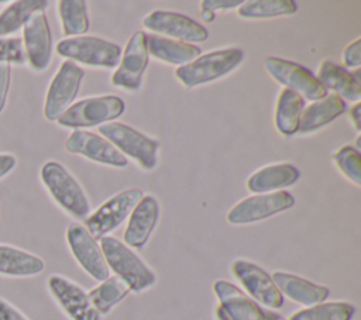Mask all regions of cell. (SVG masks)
<instances>
[{
  "instance_id": "6da1fadb",
  "label": "cell",
  "mask_w": 361,
  "mask_h": 320,
  "mask_svg": "<svg viewBox=\"0 0 361 320\" xmlns=\"http://www.w3.org/2000/svg\"><path fill=\"white\" fill-rule=\"evenodd\" d=\"M99 245L109 269L124 281L131 292L141 293L155 285L154 271L123 241L104 235L99 240Z\"/></svg>"
},
{
  "instance_id": "7a4b0ae2",
  "label": "cell",
  "mask_w": 361,
  "mask_h": 320,
  "mask_svg": "<svg viewBox=\"0 0 361 320\" xmlns=\"http://www.w3.org/2000/svg\"><path fill=\"white\" fill-rule=\"evenodd\" d=\"M39 178L54 202L75 219L85 220L90 213V203L79 182L59 162L47 161L39 169Z\"/></svg>"
},
{
  "instance_id": "3957f363",
  "label": "cell",
  "mask_w": 361,
  "mask_h": 320,
  "mask_svg": "<svg viewBox=\"0 0 361 320\" xmlns=\"http://www.w3.org/2000/svg\"><path fill=\"white\" fill-rule=\"evenodd\" d=\"M244 54L237 48L210 51L195 61L176 68V79L188 89L214 82L233 72L241 62Z\"/></svg>"
},
{
  "instance_id": "277c9868",
  "label": "cell",
  "mask_w": 361,
  "mask_h": 320,
  "mask_svg": "<svg viewBox=\"0 0 361 320\" xmlns=\"http://www.w3.org/2000/svg\"><path fill=\"white\" fill-rule=\"evenodd\" d=\"M99 131L124 156L133 158L144 171H152L158 162L159 142L141 131L117 121L99 125Z\"/></svg>"
},
{
  "instance_id": "5b68a950",
  "label": "cell",
  "mask_w": 361,
  "mask_h": 320,
  "mask_svg": "<svg viewBox=\"0 0 361 320\" xmlns=\"http://www.w3.org/2000/svg\"><path fill=\"white\" fill-rule=\"evenodd\" d=\"M56 54L73 63L111 69L120 62L121 48L103 38L80 35L61 39L56 44Z\"/></svg>"
},
{
  "instance_id": "8992f818",
  "label": "cell",
  "mask_w": 361,
  "mask_h": 320,
  "mask_svg": "<svg viewBox=\"0 0 361 320\" xmlns=\"http://www.w3.org/2000/svg\"><path fill=\"white\" fill-rule=\"evenodd\" d=\"M124 109V101L114 94L87 97L71 104L56 123L63 128L82 130L110 123L120 117Z\"/></svg>"
},
{
  "instance_id": "52a82bcc",
  "label": "cell",
  "mask_w": 361,
  "mask_h": 320,
  "mask_svg": "<svg viewBox=\"0 0 361 320\" xmlns=\"http://www.w3.org/2000/svg\"><path fill=\"white\" fill-rule=\"evenodd\" d=\"M213 292L217 296L214 310L216 320H279L278 313L262 307L234 283L219 279L213 283Z\"/></svg>"
},
{
  "instance_id": "ba28073f",
  "label": "cell",
  "mask_w": 361,
  "mask_h": 320,
  "mask_svg": "<svg viewBox=\"0 0 361 320\" xmlns=\"http://www.w3.org/2000/svg\"><path fill=\"white\" fill-rule=\"evenodd\" d=\"M83 76L85 70L79 65L71 61H63L61 63L45 93L44 117L48 121H56L65 110L73 104Z\"/></svg>"
},
{
  "instance_id": "9c48e42d",
  "label": "cell",
  "mask_w": 361,
  "mask_h": 320,
  "mask_svg": "<svg viewBox=\"0 0 361 320\" xmlns=\"http://www.w3.org/2000/svg\"><path fill=\"white\" fill-rule=\"evenodd\" d=\"M141 189H127L106 200L85 219V227L94 240H100L116 230L134 210L141 197Z\"/></svg>"
},
{
  "instance_id": "30bf717a",
  "label": "cell",
  "mask_w": 361,
  "mask_h": 320,
  "mask_svg": "<svg viewBox=\"0 0 361 320\" xmlns=\"http://www.w3.org/2000/svg\"><path fill=\"white\" fill-rule=\"evenodd\" d=\"M265 70L281 85L296 92L302 99L312 101L322 100L327 96V90L316 79V76L305 66L281 58H267L264 61Z\"/></svg>"
},
{
  "instance_id": "8fae6325",
  "label": "cell",
  "mask_w": 361,
  "mask_h": 320,
  "mask_svg": "<svg viewBox=\"0 0 361 320\" xmlns=\"http://www.w3.org/2000/svg\"><path fill=\"white\" fill-rule=\"evenodd\" d=\"M293 204V196L285 190L254 195L234 204L227 213V221L234 226L257 223L285 211Z\"/></svg>"
},
{
  "instance_id": "7c38bea8",
  "label": "cell",
  "mask_w": 361,
  "mask_h": 320,
  "mask_svg": "<svg viewBox=\"0 0 361 320\" xmlns=\"http://www.w3.org/2000/svg\"><path fill=\"white\" fill-rule=\"evenodd\" d=\"M231 272L250 297L267 309H279L283 304V295L276 288L272 276L251 261L235 259L231 264Z\"/></svg>"
},
{
  "instance_id": "4fadbf2b",
  "label": "cell",
  "mask_w": 361,
  "mask_h": 320,
  "mask_svg": "<svg viewBox=\"0 0 361 320\" xmlns=\"http://www.w3.org/2000/svg\"><path fill=\"white\" fill-rule=\"evenodd\" d=\"M66 242L73 258L89 276L99 282L110 276V269L97 240L90 235L83 224L72 223L68 226Z\"/></svg>"
},
{
  "instance_id": "5bb4252c",
  "label": "cell",
  "mask_w": 361,
  "mask_h": 320,
  "mask_svg": "<svg viewBox=\"0 0 361 320\" xmlns=\"http://www.w3.org/2000/svg\"><path fill=\"white\" fill-rule=\"evenodd\" d=\"M21 31L25 65L37 73L45 72L52 61V32L45 11L34 14Z\"/></svg>"
},
{
  "instance_id": "9a60e30c",
  "label": "cell",
  "mask_w": 361,
  "mask_h": 320,
  "mask_svg": "<svg viewBox=\"0 0 361 320\" xmlns=\"http://www.w3.org/2000/svg\"><path fill=\"white\" fill-rule=\"evenodd\" d=\"M147 34L144 31L134 32L123 52L118 68L111 76V83L128 92H137L142 83V75L148 65Z\"/></svg>"
},
{
  "instance_id": "2e32d148",
  "label": "cell",
  "mask_w": 361,
  "mask_h": 320,
  "mask_svg": "<svg viewBox=\"0 0 361 320\" xmlns=\"http://www.w3.org/2000/svg\"><path fill=\"white\" fill-rule=\"evenodd\" d=\"M47 286L55 302L71 320H100V314L93 307L87 292L73 281L55 273L48 278Z\"/></svg>"
},
{
  "instance_id": "e0dca14e",
  "label": "cell",
  "mask_w": 361,
  "mask_h": 320,
  "mask_svg": "<svg viewBox=\"0 0 361 320\" xmlns=\"http://www.w3.org/2000/svg\"><path fill=\"white\" fill-rule=\"evenodd\" d=\"M142 27L154 32L192 44L207 39V30L188 16L173 11H152L142 20Z\"/></svg>"
},
{
  "instance_id": "ac0fdd59",
  "label": "cell",
  "mask_w": 361,
  "mask_h": 320,
  "mask_svg": "<svg viewBox=\"0 0 361 320\" xmlns=\"http://www.w3.org/2000/svg\"><path fill=\"white\" fill-rule=\"evenodd\" d=\"M65 149L71 154H78L89 161L109 165L113 168H126L127 158L117 151L106 138L94 133L73 130L65 141Z\"/></svg>"
},
{
  "instance_id": "d6986e66",
  "label": "cell",
  "mask_w": 361,
  "mask_h": 320,
  "mask_svg": "<svg viewBox=\"0 0 361 320\" xmlns=\"http://www.w3.org/2000/svg\"><path fill=\"white\" fill-rule=\"evenodd\" d=\"M128 217L124 230V244L131 250H140L147 244L158 223L159 204L157 199L151 195L142 196Z\"/></svg>"
},
{
  "instance_id": "ffe728a7",
  "label": "cell",
  "mask_w": 361,
  "mask_h": 320,
  "mask_svg": "<svg viewBox=\"0 0 361 320\" xmlns=\"http://www.w3.org/2000/svg\"><path fill=\"white\" fill-rule=\"evenodd\" d=\"M360 75V69L350 72L331 61H323L317 69L316 79L326 90L336 92L341 99L345 97L351 101H358L361 97Z\"/></svg>"
},
{
  "instance_id": "44dd1931",
  "label": "cell",
  "mask_w": 361,
  "mask_h": 320,
  "mask_svg": "<svg viewBox=\"0 0 361 320\" xmlns=\"http://www.w3.org/2000/svg\"><path fill=\"white\" fill-rule=\"evenodd\" d=\"M271 276L282 295L307 307L324 302L330 295V290L326 286L313 283L293 273L275 271Z\"/></svg>"
},
{
  "instance_id": "7402d4cb",
  "label": "cell",
  "mask_w": 361,
  "mask_h": 320,
  "mask_svg": "<svg viewBox=\"0 0 361 320\" xmlns=\"http://www.w3.org/2000/svg\"><path fill=\"white\" fill-rule=\"evenodd\" d=\"M45 269L38 255L11 244L0 242V275L7 278H31Z\"/></svg>"
},
{
  "instance_id": "603a6c76",
  "label": "cell",
  "mask_w": 361,
  "mask_h": 320,
  "mask_svg": "<svg viewBox=\"0 0 361 320\" xmlns=\"http://www.w3.org/2000/svg\"><path fill=\"white\" fill-rule=\"evenodd\" d=\"M300 173L292 164H275L255 171L247 180V189L255 195L271 193L293 185Z\"/></svg>"
},
{
  "instance_id": "cb8c5ba5",
  "label": "cell",
  "mask_w": 361,
  "mask_h": 320,
  "mask_svg": "<svg viewBox=\"0 0 361 320\" xmlns=\"http://www.w3.org/2000/svg\"><path fill=\"white\" fill-rule=\"evenodd\" d=\"M345 111V101L336 93L327 94L322 100L313 101L303 111L299 121L298 131L300 134L313 133Z\"/></svg>"
},
{
  "instance_id": "d4e9b609",
  "label": "cell",
  "mask_w": 361,
  "mask_h": 320,
  "mask_svg": "<svg viewBox=\"0 0 361 320\" xmlns=\"http://www.w3.org/2000/svg\"><path fill=\"white\" fill-rule=\"evenodd\" d=\"M147 49L148 55L158 61L183 66L197 56H200V48L193 44H186L182 41H175L171 38L148 34L147 35Z\"/></svg>"
},
{
  "instance_id": "484cf974",
  "label": "cell",
  "mask_w": 361,
  "mask_h": 320,
  "mask_svg": "<svg viewBox=\"0 0 361 320\" xmlns=\"http://www.w3.org/2000/svg\"><path fill=\"white\" fill-rule=\"evenodd\" d=\"M48 6L49 1L47 0H16L7 3L0 10V37H14L34 14L45 11Z\"/></svg>"
},
{
  "instance_id": "4316f807",
  "label": "cell",
  "mask_w": 361,
  "mask_h": 320,
  "mask_svg": "<svg viewBox=\"0 0 361 320\" xmlns=\"http://www.w3.org/2000/svg\"><path fill=\"white\" fill-rule=\"evenodd\" d=\"M305 100L290 89H282L276 100L275 127L282 135L298 133Z\"/></svg>"
},
{
  "instance_id": "83f0119b",
  "label": "cell",
  "mask_w": 361,
  "mask_h": 320,
  "mask_svg": "<svg viewBox=\"0 0 361 320\" xmlns=\"http://www.w3.org/2000/svg\"><path fill=\"white\" fill-rule=\"evenodd\" d=\"M130 288L124 281L118 276H109L107 279L102 281L96 288L87 292V296L96 309V312L102 314H107L117 303H120L128 293Z\"/></svg>"
},
{
  "instance_id": "f1b7e54d",
  "label": "cell",
  "mask_w": 361,
  "mask_h": 320,
  "mask_svg": "<svg viewBox=\"0 0 361 320\" xmlns=\"http://www.w3.org/2000/svg\"><path fill=\"white\" fill-rule=\"evenodd\" d=\"M62 34L66 38L80 37L89 30L87 7L83 0H61L56 4Z\"/></svg>"
},
{
  "instance_id": "f546056e",
  "label": "cell",
  "mask_w": 361,
  "mask_h": 320,
  "mask_svg": "<svg viewBox=\"0 0 361 320\" xmlns=\"http://www.w3.org/2000/svg\"><path fill=\"white\" fill-rule=\"evenodd\" d=\"M355 307L347 302H322L305 307L289 316L288 320H351Z\"/></svg>"
},
{
  "instance_id": "4dcf8cb0",
  "label": "cell",
  "mask_w": 361,
  "mask_h": 320,
  "mask_svg": "<svg viewBox=\"0 0 361 320\" xmlns=\"http://www.w3.org/2000/svg\"><path fill=\"white\" fill-rule=\"evenodd\" d=\"M298 4L292 0H250L238 7L243 18H271L296 13Z\"/></svg>"
},
{
  "instance_id": "1f68e13d",
  "label": "cell",
  "mask_w": 361,
  "mask_h": 320,
  "mask_svg": "<svg viewBox=\"0 0 361 320\" xmlns=\"http://www.w3.org/2000/svg\"><path fill=\"white\" fill-rule=\"evenodd\" d=\"M333 161L353 183L361 185V158L358 149L344 145L333 154Z\"/></svg>"
},
{
  "instance_id": "d6a6232c",
  "label": "cell",
  "mask_w": 361,
  "mask_h": 320,
  "mask_svg": "<svg viewBox=\"0 0 361 320\" xmlns=\"http://www.w3.org/2000/svg\"><path fill=\"white\" fill-rule=\"evenodd\" d=\"M0 63L23 66L27 63L23 41L18 37H0Z\"/></svg>"
},
{
  "instance_id": "836d02e7",
  "label": "cell",
  "mask_w": 361,
  "mask_h": 320,
  "mask_svg": "<svg viewBox=\"0 0 361 320\" xmlns=\"http://www.w3.org/2000/svg\"><path fill=\"white\" fill-rule=\"evenodd\" d=\"M10 87H11V66L7 63H0V114L6 109Z\"/></svg>"
},
{
  "instance_id": "e575fe53",
  "label": "cell",
  "mask_w": 361,
  "mask_h": 320,
  "mask_svg": "<svg viewBox=\"0 0 361 320\" xmlns=\"http://www.w3.org/2000/svg\"><path fill=\"white\" fill-rule=\"evenodd\" d=\"M343 63L347 68H358L361 65V39L357 38L345 47L343 52Z\"/></svg>"
},
{
  "instance_id": "d590c367",
  "label": "cell",
  "mask_w": 361,
  "mask_h": 320,
  "mask_svg": "<svg viewBox=\"0 0 361 320\" xmlns=\"http://www.w3.org/2000/svg\"><path fill=\"white\" fill-rule=\"evenodd\" d=\"M244 1L243 0H204L200 3L202 10L206 11H217V10H233L240 7Z\"/></svg>"
},
{
  "instance_id": "8d00e7d4",
  "label": "cell",
  "mask_w": 361,
  "mask_h": 320,
  "mask_svg": "<svg viewBox=\"0 0 361 320\" xmlns=\"http://www.w3.org/2000/svg\"><path fill=\"white\" fill-rule=\"evenodd\" d=\"M0 320H30L8 300L0 297Z\"/></svg>"
},
{
  "instance_id": "74e56055",
  "label": "cell",
  "mask_w": 361,
  "mask_h": 320,
  "mask_svg": "<svg viewBox=\"0 0 361 320\" xmlns=\"http://www.w3.org/2000/svg\"><path fill=\"white\" fill-rule=\"evenodd\" d=\"M17 166V158L11 152H0V180L8 176Z\"/></svg>"
},
{
  "instance_id": "f35d334b",
  "label": "cell",
  "mask_w": 361,
  "mask_h": 320,
  "mask_svg": "<svg viewBox=\"0 0 361 320\" xmlns=\"http://www.w3.org/2000/svg\"><path fill=\"white\" fill-rule=\"evenodd\" d=\"M361 104L360 103H357L355 106H353L351 107V110H350V118H351V121H353V124H354V128L357 130V131H360L361 130Z\"/></svg>"
},
{
  "instance_id": "ab89813d",
  "label": "cell",
  "mask_w": 361,
  "mask_h": 320,
  "mask_svg": "<svg viewBox=\"0 0 361 320\" xmlns=\"http://www.w3.org/2000/svg\"><path fill=\"white\" fill-rule=\"evenodd\" d=\"M202 17H203V20H204V21L210 23V21H213V18H214V13H212V11H206V10H202Z\"/></svg>"
},
{
  "instance_id": "60d3db41",
  "label": "cell",
  "mask_w": 361,
  "mask_h": 320,
  "mask_svg": "<svg viewBox=\"0 0 361 320\" xmlns=\"http://www.w3.org/2000/svg\"><path fill=\"white\" fill-rule=\"evenodd\" d=\"M7 4V1H4V0H0V6H6Z\"/></svg>"
},
{
  "instance_id": "b9f144b4",
  "label": "cell",
  "mask_w": 361,
  "mask_h": 320,
  "mask_svg": "<svg viewBox=\"0 0 361 320\" xmlns=\"http://www.w3.org/2000/svg\"><path fill=\"white\" fill-rule=\"evenodd\" d=\"M279 320H285V319H279Z\"/></svg>"
}]
</instances>
